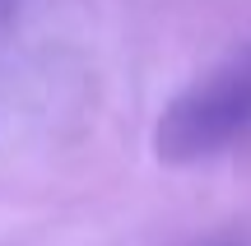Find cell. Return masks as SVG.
I'll return each instance as SVG.
<instances>
[{
    "label": "cell",
    "mask_w": 251,
    "mask_h": 246,
    "mask_svg": "<svg viewBox=\"0 0 251 246\" xmlns=\"http://www.w3.org/2000/svg\"><path fill=\"white\" fill-rule=\"evenodd\" d=\"M251 135V51L233 56L191 84L177 102L168 107L158 126V154L168 163H196V158H214L224 149L242 144Z\"/></svg>",
    "instance_id": "obj_1"
}]
</instances>
